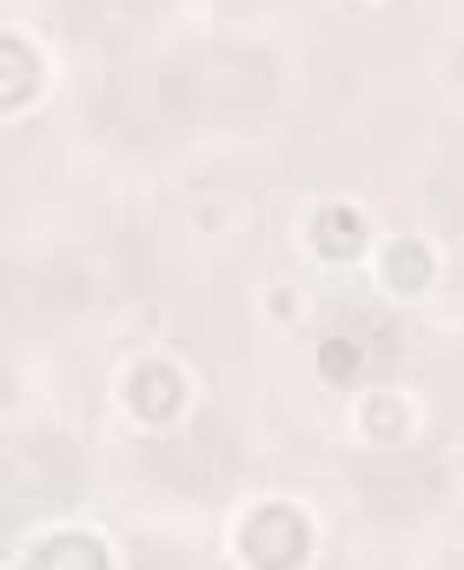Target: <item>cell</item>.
<instances>
[{
  "mask_svg": "<svg viewBox=\"0 0 464 570\" xmlns=\"http://www.w3.org/2000/svg\"><path fill=\"white\" fill-rule=\"evenodd\" d=\"M279 94V60L253 47H192L154 73V107L179 127L246 120Z\"/></svg>",
  "mask_w": 464,
  "mask_h": 570,
  "instance_id": "cell-1",
  "label": "cell"
},
{
  "mask_svg": "<svg viewBox=\"0 0 464 570\" xmlns=\"http://www.w3.org/2000/svg\"><path fill=\"white\" fill-rule=\"evenodd\" d=\"M80 484V458L67 438H20L7 451V498L13 511H33V504H53Z\"/></svg>",
  "mask_w": 464,
  "mask_h": 570,
  "instance_id": "cell-2",
  "label": "cell"
},
{
  "mask_svg": "<svg viewBox=\"0 0 464 570\" xmlns=\"http://www.w3.org/2000/svg\"><path fill=\"white\" fill-rule=\"evenodd\" d=\"M154 471L172 484V491H186V498L219 491V484L233 478V444H226V431H219V425H192L186 438L159 444V451H154Z\"/></svg>",
  "mask_w": 464,
  "mask_h": 570,
  "instance_id": "cell-3",
  "label": "cell"
},
{
  "mask_svg": "<svg viewBox=\"0 0 464 570\" xmlns=\"http://www.w3.org/2000/svg\"><path fill=\"white\" fill-rule=\"evenodd\" d=\"M306 518L293 511V504H266V511H253V524H246V551H253V564L259 570H293L306 558Z\"/></svg>",
  "mask_w": 464,
  "mask_h": 570,
  "instance_id": "cell-4",
  "label": "cell"
},
{
  "mask_svg": "<svg viewBox=\"0 0 464 570\" xmlns=\"http://www.w3.org/2000/svg\"><path fill=\"white\" fill-rule=\"evenodd\" d=\"M67 13H73V33L87 40H127L154 20V0H67Z\"/></svg>",
  "mask_w": 464,
  "mask_h": 570,
  "instance_id": "cell-5",
  "label": "cell"
},
{
  "mask_svg": "<svg viewBox=\"0 0 464 570\" xmlns=\"http://www.w3.org/2000/svg\"><path fill=\"white\" fill-rule=\"evenodd\" d=\"M33 570H113V564H107V551L93 538H47L33 551Z\"/></svg>",
  "mask_w": 464,
  "mask_h": 570,
  "instance_id": "cell-6",
  "label": "cell"
},
{
  "mask_svg": "<svg viewBox=\"0 0 464 570\" xmlns=\"http://www.w3.org/2000/svg\"><path fill=\"white\" fill-rule=\"evenodd\" d=\"M134 405H140L147 419H166V412L179 405V372H166V365L134 372Z\"/></svg>",
  "mask_w": 464,
  "mask_h": 570,
  "instance_id": "cell-7",
  "label": "cell"
},
{
  "mask_svg": "<svg viewBox=\"0 0 464 570\" xmlns=\"http://www.w3.org/2000/svg\"><path fill=\"white\" fill-rule=\"evenodd\" d=\"M432 199H438V213H445L452 226H464V146L452 153V159H438V173H432Z\"/></svg>",
  "mask_w": 464,
  "mask_h": 570,
  "instance_id": "cell-8",
  "label": "cell"
},
{
  "mask_svg": "<svg viewBox=\"0 0 464 570\" xmlns=\"http://www.w3.org/2000/svg\"><path fill=\"white\" fill-rule=\"evenodd\" d=\"M318 246H325V253H352V246H358V213H345V206L318 213Z\"/></svg>",
  "mask_w": 464,
  "mask_h": 570,
  "instance_id": "cell-9",
  "label": "cell"
},
{
  "mask_svg": "<svg viewBox=\"0 0 464 570\" xmlns=\"http://www.w3.org/2000/svg\"><path fill=\"white\" fill-rule=\"evenodd\" d=\"M425 266H432V259H425V246H398V253H392V279H398V285H418V279H425Z\"/></svg>",
  "mask_w": 464,
  "mask_h": 570,
  "instance_id": "cell-10",
  "label": "cell"
},
{
  "mask_svg": "<svg viewBox=\"0 0 464 570\" xmlns=\"http://www.w3.org/2000/svg\"><path fill=\"white\" fill-rule=\"evenodd\" d=\"M7 60H13V100H20V94H27V87H33V73H27V67H33V60H27V47H20V40H13V47H7Z\"/></svg>",
  "mask_w": 464,
  "mask_h": 570,
  "instance_id": "cell-11",
  "label": "cell"
},
{
  "mask_svg": "<svg viewBox=\"0 0 464 570\" xmlns=\"http://www.w3.org/2000/svg\"><path fill=\"white\" fill-rule=\"evenodd\" d=\"M140 570H179V564H159V558H147V564H140Z\"/></svg>",
  "mask_w": 464,
  "mask_h": 570,
  "instance_id": "cell-12",
  "label": "cell"
}]
</instances>
